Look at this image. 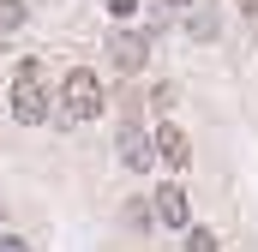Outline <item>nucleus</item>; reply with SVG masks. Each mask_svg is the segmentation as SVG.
<instances>
[{"label": "nucleus", "instance_id": "f257e3e1", "mask_svg": "<svg viewBox=\"0 0 258 252\" xmlns=\"http://www.w3.org/2000/svg\"><path fill=\"white\" fill-rule=\"evenodd\" d=\"M102 102H108V96H102V78H96L90 66H72L66 84H60V114L66 120H96Z\"/></svg>", "mask_w": 258, "mask_h": 252}, {"label": "nucleus", "instance_id": "f03ea898", "mask_svg": "<svg viewBox=\"0 0 258 252\" xmlns=\"http://www.w3.org/2000/svg\"><path fill=\"white\" fill-rule=\"evenodd\" d=\"M12 120H24V126L48 120V90H42V66L36 60H24L18 78H12Z\"/></svg>", "mask_w": 258, "mask_h": 252}, {"label": "nucleus", "instance_id": "7ed1b4c3", "mask_svg": "<svg viewBox=\"0 0 258 252\" xmlns=\"http://www.w3.org/2000/svg\"><path fill=\"white\" fill-rule=\"evenodd\" d=\"M108 60L132 78V72H144V60H150V42H144L138 30H114V36H108Z\"/></svg>", "mask_w": 258, "mask_h": 252}, {"label": "nucleus", "instance_id": "20e7f679", "mask_svg": "<svg viewBox=\"0 0 258 252\" xmlns=\"http://www.w3.org/2000/svg\"><path fill=\"white\" fill-rule=\"evenodd\" d=\"M120 162H126L132 174H144V168L156 162V144H150L138 126H120Z\"/></svg>", "mask_w": 258, "mask_h": 252}, {"label": "nucleus", "instance_id": "39448f33", "mask_svg": "<svg viewBox=\"0 0 258 252\" xmlns=\"http://www.w3.org/2000/svg\"><path fill=\"white\" fill-rule=\"evenodd\" d=\"M150 144H156V156H162L168 168H186V156H192V144H186V132H180V126H156V138H150Z\"/></svg>", "mask_w": 258, "mask_h": 252}, {"label": "nucleus", "instance_id": "423d86ee", "mask_svg": "<svg viewBox=\"0 0 258 252\" xmlns=\"http://www.w3.org/2000/svg\"><path fill=\"white\" fill-rule=\"evenodd\" d=\"M156 216H162L168 228H186V192L174 186V180H168V186H156Z\"/></svg>", "mask_w": 258, "mask_h": 252}, {"label": "nucleus", "instance_id": "0eeeda50", "mask_svg": "<svg viewBox=\"0 0 258 252\" xmlns=\"http://www.w3.org/2000/svg\"><path fill=\"white\" fill-rule=\"evenodd\" d=\"M24 24V0H0V30H18Z\"/></svg>", "mask_w": 258, "mask_h": 252}, {"label": "nucleus", "instance_id": "6e6552de", "mask_svg": "<svg viewBox=\"0 0 258 252\" xmlns=\"http://www.w3.org/2000/svg\"><path fill=\"white\" fill-rule=\"evenodd\" d=\"M186 252H216V234H210V228H192V234H186Z\"/></svg>", "mask_w": 258, "mask_h": 252}, {"label": "nucleus", "instance_id": "1a4fd4ad", "mask_svg": "<svg viewBox=\"0 0 258 252\" xmlns=\"http://www.w3.org/2000/svg\"><path fill=\"white\" fill-rule=\"evenodd\" d=\"M150 102H156V108L168 114V108H174V84H156V90H150Z\"/></svg>", "mask_w": 258, "mask_h": 252}, {"label": "nucleus", "instance_id": "9d476101", "mask_svg": "<svg viewBox=\"0 0 258 252\" xmlns=\"http://www.w3.org/2000/svg\"><path fill=\"white\" fill-rule=\"evenodd\" d=\"M0 252H30V246H24L18 234H6V240H0Z\"/></svg>", "mask_w": 258, "mask_h": 252}, {"label": "nucleus", "instance_id": "9b49d317", "mask_svg": "<svg viewBox=\"0 0 258 252\" xmlns=\"http://www.w3.org/2000/svg\"><path fill=\"white\" fill-rule=\"evenodd\" d=\"M108 6H114V12H120V18H126V12H132V6H138V0H108Z\"/></svg>", "mask_w": 258, "mask_h": 252}, {"label": "nucleus", "instance_id": "f8f14e48", "mask_svg": "<svg viewBox=\"0 0 258 252\" xmlns=\"http://www.w3.org/2000/svg\"><path fill=\"white\" fill-rule=\"evenodd\" d=\"M240 12H246V18H258V0H240Z\"/></svg>", "mask_w": 258, "mask_h": 252}, {"label": "nucleus", "instance_id": "ddd939ff", "mask_svg": "<svg viewBox=\"0 0 258 252\" xmlns=\"http://www.w3.org/2000/svg\"><path fill=\"white\" fill-rule=\"evenodd\" d=\"M174 6H192V0H174Z\"/></svg>", "mask_w": 258, "mask_h": 252}]
</instances>
